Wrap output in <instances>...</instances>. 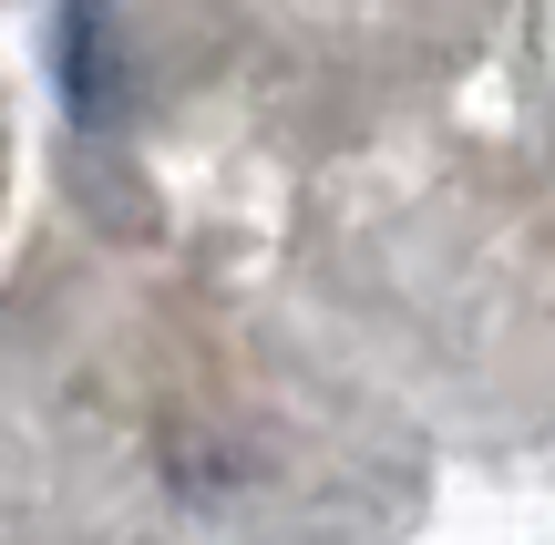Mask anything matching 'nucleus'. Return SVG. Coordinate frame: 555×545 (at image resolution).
I'll use <instances>...</instances> for the list:
<instances>
[{
    "instance_id": "nucleus-1",
    "label": "nucleus",
    "mask_w": 555,
    "mask_h": 545,
    "mask_svg": "<svg viewBox=\"0 0 555 545\" xmlns=\"http://www.w3.org/2000/svg\"><path fill=\"white\" fill-rule=\"evenodd\" d=\"M52 82H62V114H73V124H103L124 103L114 0H62V11H52Z\"/></svg>"
}]
</instances>
